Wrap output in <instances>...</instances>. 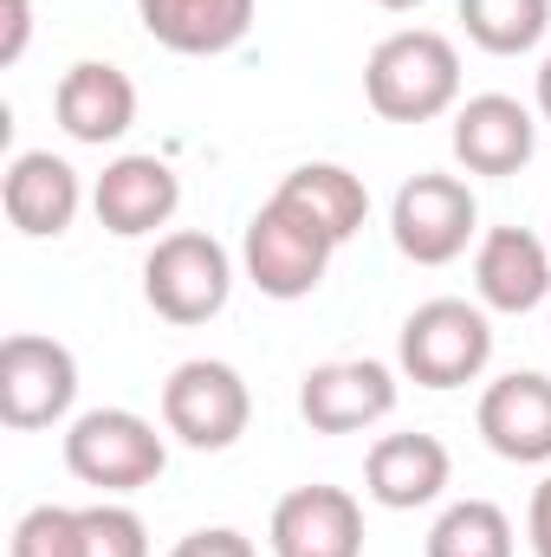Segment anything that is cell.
<instances>
[{"label": "cell", "instance_id": "1", "mask_svg": "<svg viewBox=\"0 0 551 557\" xmlns=\"http://www.w3.org/2000/svg\"><path fill=\"white\" fill-rule=\"evenodd\" d=\"M364 98L383 124H428L461 104V52L434 26H403L364 59Z\"/></svg>", "mask_w": 551, "mask_h": 557}, {"label": "cell", "instance_id": "2", "mask_svg": "<svg viewBox=\"0 0 551 557\" xmlns=\"http://www.w3.org/2000/svg\"><path fill=\"white\" fill-rule=\"evenodd\" d=\"M396 363L421 389H467L493 363L487 305H467V298H428V305H415L409 318H403V337H396Z\"/></svg>", "mask_w": 551, "mask_h": 557}, {"label": "cell", "instance_id": "3", "mask_svg": "<svg viewBox=\"0 0 551 557\" xmlns=\"http://www.w3.org/2000/svg\"><path fill=\"white\" fill-rule=\"evenodd\" d=\"M228 292H234V253L215 234H201V227L162 234L149 247V260H143V298L169 324H208V318H221Z\"/></svg>", "mask_w": 551, "mask_h": 557}, {"label": "cell", "instance_id": "4", "mask_svg": "<svg viewBox=\"0 0 551 557\" xmlns=\"http://www.w3.org/2000/svg\"><path fill=\"white\" fill-rule=\"evenodd\" d=\"M169 467V447L156 434V421H143L137 409H85L65 428V473L111 493H143L156 486Z\"/></svg>", "mask_w": 551, "mask_h": 557}, {"label": "cell", "instance_id": "5", "mask_svg": "<svg viewBox=\"0 0 551 557\" xmlns=\"http://www.w3.org/2000/svg\"><path fill=\"white\" fill-rule=\"evenodd\" d=\"M254 421V389L234 363H215V357H188L169 370L162 383V428L195 447V454H221L247 434Z\"/></svg>", "mask_w": 551, "mask_h": 557}, {"label": "cell", "instance_id": "6", "mask_svg": "<svg viewBox=\"0 0 551 557\" xmlns=\"http://www.w3.org/2000/svg\"><path fill=\"white\" fill-rule=\"evenodd\" d=\"M331 253H338V240L331 234H318L298 208H285V201H267L254 221H247V234H241V267L247 278L279 298V305H292V298H311L325 273H331Z\"/></svg>", "mask_w": 551, "mask_h": 557}, {"label": "cell", "instance_id": "7", "mask_svg": "<svg viewBox=\"0 0 551 557\" xmlns=\"http://www.w3.org/2000/svg\"><path fill=\"white\" fill-rule=\"evenodd\" d=\"M390 234L396 253L415 267H448L467 253V240L480 234V201L461 175H409L390 201Z\"/></svg>", "mask_w": 551, "mask_h": 557}, {"label": "cell", "instance_id": "8", "mask_svg": "<svg viewBox=\"0 0 551 557\" xmlns=\"http://www.w3.org/2000/svg\"><path fill=\"white\" fill-rule=\"evenodd\" d=\"M72 403H78V357L59 337L13 331L0 344V421L13 434H33V428L65 421Z\"/></svg>", "mask_w": 551, "mask_h": 557}, {"label": "cell", "instance_id": "9", "mask_svg": "<svg viewBox=\"0 0 551 557\" xmlns=\"http://www.w3.org/2000/svg\"><path fill=\"white\" fill-rule=\"evenodd\" d=\"M396 409V370L377 357H338L305 370L298 383V416L318 434H364Z\"/></svg>", "mask_w": 551, "mask_h": 557}, {"label": "cell", "instance_id": "10", "mask_svg": "<svg viewBox=\"0 0 551 557\" xmlns=\"http://www.w3.org/2000/svg\"><path fill=\"white\" fill-rule=\"evenodd\" d=\"M273 557H364V506L344 486H292L267 525Z\"/></svg>", "mask_w": 551, "mask_h": 557}, {"label": "cell", "instance_id": "11", "mask_svg": "<svg viewBox=\"0 0 551 557\" xmlns=\"http://www.w3.org/2000/svg\"><path fill=\"white\" fill-rule=\"evenodd\" d=\"M474 428H480V441H487L500 460L546 467L551 460V376H539V370L493 376V383L480 389Z\"/></svg>", "mask_w": 551, "mask_h": 557}, {"label": "cell", "instance_id": "12", "mask_svg": "<svg viewBox=\"0 0 551 557\" xmlns=\"http://www.w3.org/2000/svg\"><path fill=\"white\" fill-rule=\"evenodd\" d=\"M539 149V117L506 98V91H480L467 104H454V162L467 175H519Z\"/></svg>", "mask_w": 551, "mask_h": 557}, {"label": "cell", "instance_id": "13", "mask_svg": "<svg viewBox=\"0 0 551 557\" xmlns=\"http://www.w3.org/2000/svg\"><path fill=\"white\" fill-rule=\"evenodd\" d=\"M0 201H7L13 234H26V240H59V234L78 221L85 188H78V169H72L65 156H52V149H20V156L7 162V175H0Z\"/></svg>", "mask_w": 551, "mask_h": 557}, {"label": "cell", "instance_id": "14", "mask_svg": "<svg viewBox=\"0 0 551 557\" xmlns=\"http://www.w3.org/2000/svg\"><path fill=\"white\" fill-rule=\"evenodd\" d=\"M91 208L118 240H143V234L175 221L182 182H175V169L162 156H118V162H105V175L91 188Z\"/></svg>", "mask_w": 551, "mask_h": 557}, {"label": "cell", "instance_id": "15", "mask_svg": "<svg viewBox=\"0 0 551 557\" xmlns=\"http://www.w3.org/2000/svg\"><path fill=\"white\" fill-rule=\"evenodd\" d=\"M52 117L72 143L105 149L137 124V85H131V72H118L105 59H78V65H65V78L52 91Z\"/></svg>", "mask_w": 551, "mask_h": 557}, {"label": "cell", "instance_id": "16", "mask_svg": "<svg viewBox=\"0 0 551 557\" xmlns=\"http://www.w3.org/2000/svg\"><path fill=\"white\" fill-rule=\"evenodd\" d=\"M474 292L487 311H532L551 292V240L526 227H487L474 247Z\"/></svg>", "mask_w": 551, "mask_h": 557}, {"label": "cell", "instance_id": "17", "mask_svg": "<svg viewBox=\"0 0 551 557\" xmlns=\"http://www.w3.org/2000/svg\"><path fill=\"white\" fill-rule=\"evenodd\" d=\"M448 447L434 434H383L364 460V493L383 506V512H415V506H434L448 493Z\"/></svg>", "mask_w": 551, "mask_h": 557}, {"label": "cell", "instance_id": "18", "mask_svg": "<svg viewBox=\"0 0 551 557\" xmlns=\"http://www.w3.org/2000/svg\"><path fill=\"white\" fill-rule=\"evenodd\" d=\"M137 20L162 52L215 59L254 33V0H137Z\"/></svg>", "mask_w": 551, "mask_h": 557}, {"label": "cell", "instance_id": "19", "mask_svg": "<svg viewBox=\"0 0 551 557\" xmlns=\"http://www.w3.org/2000/svg\"><path fill=\"white\" fill-rule=\"evenodd\" d=\"M273 195L285 208H298L318 234H331L338 247H344V240L364 227V214H370V188H364V175H351L344 162H298Z\"/></svg>", "mask_w": 551, "mask_h": 557}, {"label": "cell", "instance_id": "20", "mask_svg": "<svg viewBox=\"0 0 551 557\" xmlns=\"http://www.w3.org/2000/svg\"><path fill=\"white\" fill-rule=\"evenodd\" d=\"M461 26L480 52L513 59V52H532L546 39L551 0H461Z\"/></svg>", "mask_w": 551, "mask_h": 557}, {"label": "cell", "instance_id": "21", "mask_svg": "<svg viewBox=\"0 0 551 557\" xmlns=\"http://www.w3.org/2000/svg\"><path fill=\"white\" fill-rule=\"evenodd\" d=\"M428 557H513V519L493 499H454L428 525Z\"/></svg>", "mask_w": 551, "mask_h": 557}, {"label": "cell", "instance_id": "22", "mask_svg": "<svg viewBox=\"0 0 551 557\" xmlns=\"http://www.w3.org/2000/svg\"><path fill=\"white\" fill-rule=\"evenodd\" d=\"M7 557H85V506H33L13 525Z\"/></svg>", "mask_w": 551, "mask_h": 557}, {"label": "cell", "instance_id": "23", "mask_svg": "<svg viewBox=\"0 0 551 557\" xmlns=\"http://www.w3.org/2000/svg\"><path fill=\"white\" fill-rule=\"evenodd\" d=\"M85 557H149V532L131 506L98 499L85 506Z\"/></svg>", "mask_w": 551, "mask_h": 557}, {"label": "cell", "instance_id": "24", "mask_svg": "<svg viewBox=\"0 0 551 557\" xmlns=\"http://www.w3.org/2000/svg\"><path fill=\"white\" fill-rule=\"evenodd\" d=\"M169 557H260V552H254V539L234 532V525H201V532H188Z\"/></svg>", "mask_w": 551, "mask_h": 557}, {"label": "cell", "instance_id": "25", "mask_svg": "<svg viewBox=\"0 0 551 557\" xmlns=\"http://www.w3.org/2000/svg\"><path fill=\"white\" fill-rule=\"evenodd\" d=\"M0 65H20L26 39H33V0H0Z\"/></svg>", "mask_w": 551, "mask_h": 557}, {"label": "cell", "instance_id": "26", "mask_svg": "<svg viewBox=\"0 0 551 557\" xmlns=\"http://www.w3.org/2000/svg\"><path fill=\"white\" fill-rule=\"evenodd\" d=\"M526 545H532V557H551V473L532 486V506H526Z\"/></svg>", "mask_w": 551, "mask_h": 557}, {"label": "cell", "instance_id": "27", "mask_svg": "<svg viewBox=\"0 0 551 557\" xmlns=\"http://www.w3.org/2000/svg\"><path fill=\"white\" fill-rule=\"evenodd\" d=\"M532 98H539V117L551 124V52H546V65H539V85H532Z\"/></svg>", "mask_w": 551, "mask_h": 557}, {"label": "cell", "instance_id": "28", "mask_svg": "<svg viewBox=\"0 0 551 557\" xmlns=\"http://www.w3.org/2000/svg\"><path fill=\"white\" fill-rule=\"evenodd\" d=\"M377 7H390V13H409V7H421V0H377Z\"/></svg>", "mask_w": 551, "mask_h": 557}]
</instances>
